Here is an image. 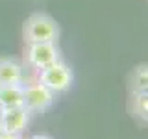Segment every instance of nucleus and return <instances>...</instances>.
Here are the masks:
<instances>
[{"label":"nucleus","mask_w":148,"mask_h":139,"mask_svg":"<svg viewBox=\"0 0 148 139\" xmlns=\"http://www.w3.org/2000/svg\"><path fill=\"white\" fill-rule=\"evenodd\" d=\"M32 113L24 106L18 108H9V109H0V130L2 133H15L21 136L30 124Z\"/></svg>","instance_id":"39448f33"},{"label":"nucleus","mask_w":148,"mask_h":139,"mask_svg":"<svg viewBox=\"0 0 148 139\" xmlns=\"http://www.w3.org/2000/svg\"><path fill=\"white\" fill-rule=\"evenodd\" d=\"M0 139H22V137L15 136V133H0Z\"/></svg>","instance_id":"9d476101"},{"label":"nucleus","mask_w":148,"mask_h":139,"mask_svg":"<svg viewBox=\"0 0 148 139\" xmlns=\"http://www.w3.org/2000/svg\"><path fill=\"white\" fill-rule=\"evenodd\" d=\"M30 139H52V137H48V136H43V133H37V136H32Z\"/></svg>","instance_id":"9b49d317"},{"label":"nucleus","mask_w":148,"mask_h":139,"mask_svg":"<svg viewBox=\"0 0 148 139\" xmlns=\"http://www.w3.org/2000/svg\"><path fill=\"white\" fill-rule=\"evenodd\" d=\"M61 35V26L48 13H34L22 24V39L26 45L30 43H58Z\"/></svg>","instance_id":"f257e3e1"},{"label":"nucleus","mask_w":148,"mask_h":139,"mask_svg":"<svg viewBox=\"0 0 148 139\" xmlns=\"http://www.w3.org/2000/svg\"><path fill=\"white\" fill-rule=\"evenodd\" d=\"M39 76H37V82H41L45 87H48L54 95L58 93H67L69 89L72 87V82H74V72L72 69L69 67L65 61H56L48 67L41 69Z\"/></svg>","instance_id":"f03ea898"},{"label":"nucleus","mask_w":148,"mask_h":139,"mask_svg":"<svg viewBox=\"0 0 148 139\" xmlns=\"http://www.w3.org/2000/svg\"><path fill=\"white\" fill-rule=\"evenodd\" d=\"M130 109L141 122L148 120V91H137L132 93L130 98Z\"/></svg>","instance_id":"6e6552de"},{"label":"nucleus","mask_w":148,"mask_h":139,"mask_svg":"<svg viewBox=\"0 0 148 139\" xmlns=\"http://www.w3.org/2000/svg\"><path fill=\"white\" fill-rule=\"evenodd\" d=\"M128 85L132 93L137 91H148V67L146 65H139L132 71L128 78Z\"/></svg>","instance_id":"1a4fd4ad"},{"label":"nucleus","mask_w":148,"mask_h":139,"mask_svg":"<svg viewBox=\"0 0 148 139\" xmlns=\"http://www.w3.org/2000/svg\"><path fill=\"white\" fill-rule=\"evenodd\" d=\"M56 95L48 87H45L41 82L24 83V108L30 113H45L48 108H52Z\"/></svg>","instance_id":"20e7f679"},{"label":"nucleus","mask_w":148,"mask_h":139,"mask_svg":"<svg viewBox=\"0 0 148 139\" xmlns=\"http://www.w3.org/2000/svg\"><path fill=\"white\" fill-rule=\"evenodd\" d=\"M24 58L28 67L41 71V69L59 61L61 59V50H59L58 43H30L26 46Z\"/></svg>","instance_id":"7ed1b4c3"},{"label":"nucleus","mask_w":148,"mask_h":139,"mask_svg":"<svg viewBox=\"0 0 148 139\" xmlns=\"http://www.w3.org/2000/svg\"><path fill=\"white\" fill-rule=\"evenodd\" d=\"M26 74L24 67L11 58H2L0 59V85H17L24 83Z\"/></svg>","instance_id":"423d86ee"},{"label":"nucleus","mask_w":148,"mask_h":139,"mask_svg":"<svg viewBox=\"0 0 148 139\" xmlns=\"http://www.w3.org/2000/svg\"><path fill=\"white\" fill-rule=\"evenodd\" d=\"M24 106V83L0 85V109Z\"/></svg>","instance_id":"0eeeda50"}]
</instances>
